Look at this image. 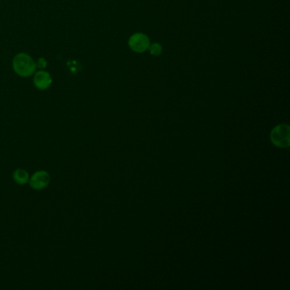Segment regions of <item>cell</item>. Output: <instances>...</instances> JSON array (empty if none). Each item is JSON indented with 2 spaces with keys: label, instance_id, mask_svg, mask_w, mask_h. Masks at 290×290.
Masks as SVG:
<instances>
[{
  "label": "cell",
  "instance_id": "5b68a950",
  "mask_svg": "<svg viewBox=\"0 0 290 290\" xmlns=\"http://www.w3.org/2000/svg\"><path fill=\"white\" fill-rule=\"evenodd\" d=\"M34 85L38 89L40 90H46L47 88L50 87L52 79L50 74L46 71H38L35 74L34 79H33Z\"/></svg>",
  "mask_w": 290,
  "mask_h": 290
},
{
  "label": "cell",
  "instance_id": "6da1fadb",
  "mask_svg": "<svg viewBox=\"0 0 290 290\" xmlns=\"http://www.w3.org/2000/svg\"><path fill=\"white\" fill-rule=\"evenodd\" d=\"M13 67L16 74L20 76L27 77L34 72L36 63L31 56L25 53H21L14 58Z\"/></svg>",
  "mask_w": 290,
  "mask_h": 290
},
{
  "label": "cell",
  "instance_id": "8992f818",
  "mask_svg": "<svg viewBox=\"0 0 290 290\" xmlns=\"http://www.w3.org/2000/svg\"><path fill=\"white\" fill-rule=\"evenodd\" d=\"M14 182L19 185H26L29 182V173L24 169H16L12 174Z\"/></svg>",
  "mask_w": 290,
  "mask_h": 290
},
{
  "label": "cell",
  "instance_id": "7a4b0ae2",
  "mask_svg": "<svg viewBox=\"0 0 290 290\" xmlns=\"http://www.w3.org/2000/svg\"><path fill=\"white\" fill-rule=\"evenodd\" d=\"M150 39L143 32H135L129 37L128 45L130 50L135 53H144L150 45Z\"/></svg>",
  "mask_w": 290,
  "mask_h": 290
},
{
  "label": "cell",
  "instance_id": "277c9868",
  "mask_svg": "<svg viewBox=\"0 0 290 290\" xmlns=\"http://www.w3.org/2000/svg\"><path fill=\"white\" fill-rule=\"evenodd\" d=\"M50 182V174L45 170H39V171L35 172L34 174L30 177L28 183L33 190L40 191L47 188Z\"/></svg>",
  "mask_w": 290,
  "mask_h": 290
},
{
  "label": "cell",
  "instance_id": "52a82bcc",
  "mask_svg": "<svg viewBox=\"0 0 290 290\" xmlns=\"http://www.w3.org/2000/svg\"><path fill=\"white\" fill-rule=\"evenodd\" d=\"M151 55L153 56H158L163 53V46L159 43H151L148 50Z\"/></svg>",
  "mask_w": 290,
  "mask_h": 290
},
{
  "label": "cell",
  "instance_id": "3957f363",
  "mask_svg": "<svg viewBox=\"0 0 290 290\" xmlns=\"http://www.w3.org/2000/svg\"><path fill=\"white\" fill-rule=\"evenodd\" d=\"M288 134L289 128L287 124H280L276 127L272 131V142L279 148H287L288 147Z\"/></svg>",
  "mask_w": 290,
  "mask_h": 290
}]
</instances>
